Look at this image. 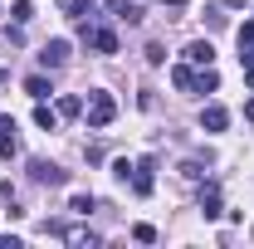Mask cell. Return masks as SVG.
Returning <instances> with one entry per match:
<instances>
[{
	"label": "cell",
	"instance_id": "6da1fadb",
	"mask_svg": "<svg viewBox=\"0 0 254 249\" xmlns=\"http://www.w3.org/2000/svg\"><path fill=\"white\" fill-rule=\"evenodd\" d=\"M78 39L93 49V54H118V30L113 25H93V20H78Z\"/></svg>",
	"mask_w": 254,
	"mask_h": 249
},
{
	"label": "cell",
	"instance_id": "7a4b0ae2",
	"mask_svg": "<svg viewBox=\"0 0 254 249\" xmlns=\"http://www.w3.org/2000/svg\"><path fill=\"white\" fill-rule=\"evenodd\" d=\"M83 118H88L93 132L113 127V118H118V98H113V93H93V98H88V108H83Z\"/></svg>",
	"mask_w": 254,
	"mask_h": 249
},
{
	"label": "cell",
	"instance_id": "3957f363",
	"mask_svg": "<svg viewBox=\"0 0 254 249\" xmlns=\"http://www.w3.org/2000/svg\"><path fill=\"white\" fill-rule=\"evenodd\" d=\"M152 171H157V156H142V161L132 166V190H137V195H152V190H157V176H152Z\"/></svg>",
	"mask_w": 254,
	"mask_h": 249
},
{
	"label": "cell",
	"instance_id": "277c9868",
	"mask_svg": "<svg viewBox=\"0 0 254 249\" xmlns=\"http://www.w3.org/2000/svg\"><path fill=\"white\" fill-rule=\"evenodd\" d=\"M30 181H34V186H64L68 176H64V171L54 166V161H44V156H34V161H30Z\"/></svg>",
	"mask_w": 254,
	"mask_h": 249
},
{
	"label": "cell",
	"instance_id": "5b68a950",
	"mask_svg": "<svg viewBox=\"0 0 254 249\" xmlns=\"http://www.w3.org/2000/svg\"><path fill=\"white\" fill-rule=\"evenodd\" d=\"M68 54H73V44H68V39H49V44L39 49V63H44V68H64Z\"/></svg>",
	"mask_w": 254,
	"mask_h": 249
},
{
	"label": "cell",
	"instance_id": "8992f818",
	"mask_svg": "<svg viewBox=\"0 0 254 249\" xmlns=\"http://www.w3.org/2000/svg\"><path fill=\"white\" fill-rule=\"evenodd\" d=\"M186 63L210 68V63H215V44H210V39H190V44H186Z\"/></svg>",
	"mask_w": 254,
	"mask_h": 249
},
{
	"label": "cell",
	"instance_id": "52a82bcc",
	"mask_svg": "<svg viewBox=\"0 0 254 249\" xmlns=\"http://www.w3.org/2000/svg\"><path fill=\"white\" fill-rule=\"evenodd\" d=\"M200 127H205V132H225V127H230V108L205 103V108H200Z\"/></svg>",
	"mask_w": 254,
	"mask_h": 249
},
{
	"label": "cell",
	"instance_id": "ba28073f",
	"mask_svg": "<svg viewBox=\"0 0 254 249\" xmlns=\"http://www.w3.org/2000/svg\"><path fill=\"white\" fill-rule=\"evenodd\" d=\"M200 215H205V220H220V215H225L220 186H215V181H205V190H200Z\"/></svg>",
	"mask_w": 254,
	"mask_h": 249
},
{
	"label": "cell",
	"instance_id": "9c48e42d",
	"mask_svg": "<svg viewBox=\"0 0 254 249\" xmlns=\"http://www.w3.org/2000/svg\"><path fill=\"white\" fill-rule=\"evenodd\" d=\"M25 93H30L34 103H49V93H54V83H49L44 73H30V78H25Z\"/></svg>",
	"mask_w": 254,
	"mask_h": 249
},
{
	"label": "cell",
	"instance_id": "30bf717a",
	"mask_svg": "<svg viewBox=\"0 0 254 249\" xmlns=\"http://www.w3.org/2000/svg\"><path fill=\"white\" fill-rule=\"evenodd\" d=\"M171 83H176L181 93H195V63H176V68H171Z\"/></svg>",
	"mask_w": 254,
	"mask_h": 249
},
{
	"label": "cell",
	"instance_id": "8fae6325",
	"mask_svg": "<svg viewBox=\"0 0 254 249\" xmlns=\"http://www.w3.org/2000/svg\"><path fill=\"white\" fill-rule=\"evenodd\" d=\"M98 0H59V15H68V20H83V15H93Z\"/></svg>",
	"mask_w": 254,
	"mask_h": 249
},
{
	"label": "cell",
	"instance_id": "7c38bea8",
	"mask_svg": "<svg viewBox=\"0 0 254 249\" xmlns=\"http://www.w3.org/2000/svg\"><path fill=\"white\" fill-rule=\"evenodd\" d=\"M235 39H240V63H254V20H250V25H240Z\"/></svg>",
	"mask_w": 254,
	"mask_h": 249
},
{
	"label": "cell",
	"instance_id": "4fadbf2b",
	"mask_svg": "<svg viewBox=\"0 0 254 249\" xmlns=\"http://www.w3.org/2000/svg\"><path fill=\"white\" fill-rule=\"evenodd\" d=\"M34 127H44V132H54V127H59V108H49V103H39V108H34Z\"/></svg>",
	"mask_w": 254,
	"mask_h": 249
},
{
	"label": "cell",
	"instance_id": "5bb4252c",
	"mask_svg": "<svg viewBox=\"0 0 254 249\" xmlns=\"http://www.w3.org/2000/svg\"><path fill=\"white\" fill-rule=\"evenodd\" d=\"M215 88H220V73L215 68H200L195 73V93H215Z\"/></svg>",
	"mask_w": 254,
	"mask_h": 249
},
{
	"label": "cell",
	"instance_id": "9a60e30c",
	"mask_svg": "<svg viewBox=\"0 0 254 249\" xmlns=\"http://www.w3.org/2000/svg\"><path fill=\"white\" fill-rule=\"evenodd\" d=\"M10 20H15V25H30V20H34V5H30V0H15V5H10Z\"/></svg>",
	"mask_w": 254,
	"mask_h": 249
},
{
	"label": "cell",
	"instance_id": "2e32d148",
	"mask_svg": "<svg viewBox=\"0 0 254 249\" xmlns=\"http://www.w3.org/2000/svg\"><path fill=\"white\" fill-rule=\"evenodd\" d=\"M64 240H68V245H88V249H93V245H103L93 230H64Z\"/></svg>",
	"mask_w": 254,
	"mask_h": 249
},
{
	"label": "cell",
	"instance_id": "e0dca14e",
	"mask_svg": "<svg viewBox=\"0 0 254 249\" xmlns=\"http://www.w3.org/2000/svg\"><path fill=\"white\" fill-rule=\"evenodd\" d=\"M78 113H83V98L64 93V98H59V118H78Z\"/></svg>",
	"mask_w": 254,
	"mask_h": 249
},
{
	"label": "cell",
	"instance_id": "ac0fdd59",
	"mask_svg": "<svg viewBox=\"0 0 254 249\" xmlns=\"http://www.w3.org/2000/svg\"><path fill=\"white\" fill-rule=\"evenodd\" d=\"M132 240L137 245H157V225H132Z\"/></svg>",
	"mask_w": 254,
	"mask_h": 249
},
{
	"label": "cell",
	"instance_id": "d6986e66",
	"mask_svg": "<svg viewBox=\"0 0 254 249\" xmlns=\"http://www.w3.org/2000/svg\"><path fill=\"white\" fill-rule=\"evenodd\" d=\"M93 195H73V200H68V210H73V215H93Z\"/></svg>",
	"mask_w": 254,
	"mask_h": 249
},
{
	"label": "cell",
	"instance_id": "ffe728a7",
	"mask_svg": "<svg viewBox=\"0 0 254 249\" xmlns=\"http://www.w3.org/2000/svg\"><path fill=\"white\" fill-rule=\"evenodd\" d=\"M0 156L10 161V156H20V142H15V132H0Z\"/></svg>",
	"mask_w": 254,
	"mask_h": 249
},
{
	"label": "cell",
	"instance_id": "44dd1931",
	"mask_svg": "<svg viewBox=\"0 0 254 249\" xmlns=\"http://www.w3.org/2000/svg\"><path fill=\"white\" fill-rule=\"evenodd\" d=\"M181 176H186V181H205V166H200V161H181Z\"/></svg>",
	"mask_w": 254,
	"mask_h": 249
},
{
	"label": "cell",
	"instance_id": "7402d4cb",
	"mask_svg": "<svg viewBox=\"0 0 254 249\" xmlns=\"http://www.w3.org/2000/svg\"><path fill=\"white\" fill-rule=\"evenodd\" d=\"M5 44H25V25H5Z\"/></svg>",
	"mask_w": 254,
	"mask_h": 249
},
{
	"label": "cell",
	"instance_id": "603a6c76",
	"mask_svg": "<svg viewBox=\"0 0 254 249\" xmlns=\"http://www.w3.org/2000/svg\"><path fill=\"white\" fill-rule=\"evenodd\" d=\"M113 176H118V181H127V176H132V161H127V156H118V161H113Z\"/></svg>",
	"mask_w": 254,
	"mask_h": 249
},
{
	"label": "cell",
	"instance_id": "cb8c5ba5",
	"mask_svg": "<svg viewBox=\"0 0 254 249\" xmlns=\"http://www.w3.org/2000/svg\"><path fill=\"white\" fill-rule=\"evenodd\" d=\"M205 25H210V30H220V25H225V15H220V5H210V10H205Z\"/></svg>",
	"mask_w": 254,
	"mask_h": 249
},
{
	"label": "cell",
	"instance_id": "d4e9b609",
	"mask_svg": "<svg viewBox=\"0 0 254 249\" xmlns=\"http://www.w3.org/2000/svg\"><path fill=\"white\" fill-rule=\"evenodd\" d=\"M147 63H166V49L161 44H147Z\"/></svg>",
	"mask_w": 254,
	"mask_h": 249
},
{
	"label": "cell",
	"instance_id": "484cf974",
	"mask_svg": "<svg viewBox=\"0 0 254 249\" xmlns=\"http://www.w3.org/2000/svg\"><path fill=\"white\" fill-rule=\"evenodd\" d=\"M127 5H132V0H108V10H113L118 20H123V15H127Z\"/></svg>",
	"mask_w": 254,
	"mask_h": 249
},
{
	"label": "cell",
	"instance_id": "4316f807",
	"mask_svg": "<svg viewBox=\"0 0 254 249\" xmlns=\"http://www.w3.org/2000/svg\"><path fill=\"white\" fill-rule=\"evenodd\" d=\"M0 132H15V118H5V113H0Z\"/></svg>",
	"mask_w": 254,
	"mask_h": 249
},
{
	"label": "cell",
	"instance_id": "83f0119b",
	"mask_svg": "<svg viewBox=\"0 0 254 249\" xmlns=\"http://www.w3.org/2000/svg\"><path fill=\"white\" fill-rule=\"evenodd\" d=\"M245 88H254V63H245Z\"/></svg>",
	"mask_w": 254,
	"mask_h": 249
},
{
	"label": "cell",
	"instance_id": "f1b7e54d",
	"mask_svg": "<svg viewBox=\"0 0 254 249\" xmlns=\"http://www.w3.org/2000/svg\"><path fill=\"white\" fill-rule=\"evenodd\" d=\"M161 5H171V10H186L190 0H161Z\"/></svg>",
	"mask_w": 254,
	"mask_h": 249
},
{
	"label": "cell",
	"instance_id": "f546056e",
	"mask_svg": "<svg viewBox=\"0 0 254 249\" xmlns=\"http://www.w3.org/2000/svg\"><path fill=\"white\" fill-rule=\"evenodd\" d=\"M245 118H254V98H250V103H245Z\"/></svg>",
	"mask_w": 254,
	"mask_h": 249
}]
</instances>
